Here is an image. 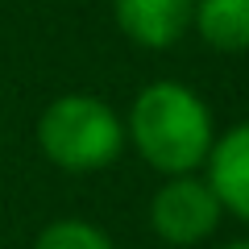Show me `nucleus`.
<instances>
[{"label":"nucleus","instance_id":"obj_1","mask_svg":"<svg viewBox=\"0 0 249 249\" xmlns=\"http://www.w3.org/2000/svg\"><path fill=\"white\" fill-rule=\"evenodd\" d=\"M124 137L137 145V154L158 175L178 178V175H196L208 162L216 124H212V108L204 104L199 91L175 79H158L137 91Z\"/></svg>","mask_w":249,"mask_h":249},{"label":"nucleus","instance_id":"obj_6","mask_svg":"<svg viewBox=\"0 0 249 249\" xmlns=\"http://www.w3.org/2000/svg\"><path fill=\"white\" fill-rule=\"evenodd\" d=\"M191 25L212 50L241 54L249 50V0H196Z\"/></svg>","mask_w":249,"mask_h":249},{"label":"nucleus","instance_id":"obj_5","mask_svg":"<svg viewBox=\"0 0 249 249\" xmlns=\"http://www.w3.org/2000/svg\"><path fill=\"white\" fill-rule=\"evenodd\" d=\"M204 166H208L204 183L212 187L220 208L249 224V121L232 124L229 133L216 137Z\"/></svg>","mask_w":249,"mask_h":249},{"label":"nucleus","instance_id":"obj_4","mask_svg":"<svg viewBox=\"0 0 249 249\" xmlns=\"http://www.w3.org/2000/svg\"><path fill=\"white\" fill-rule=\"evenodd\" d=\"M196 0H112V17L129 42L166 50L191 29Z\"/></svg>","mask_w":249,"mask_h":249},{"label":"nucleus","instance_id":"obj_3","mask_svg":"<svg viewBox=\"0 0 249 249\" xmlns=\"http://www.w3.org/2000/svg\"><path fill=\"white\" fill-rule=\"evenodd\" d=\"M220 199L212 196V187L196 175H178L154 191L150 199V229L158 232L166 245H199L220 229Z\"/></svg>","mask_w":249,"mask_h":249},{"label":"nucleus","instance_id":"obj_2","mask_svg":"<svg viewBox=\"0 0 249 249\" xmlns=\"http://www.w3.org/2000/svg\"><path fill=\"white\" fill-rule=\"evenodd\" d=\"M37 145L58 170L91 175L121 158L124 124L112 112V104H104L100 96L71 91L50 100L46 112L37 116Z\"/></svg>","mask_w":249,"mask_h":249},{"label":"nucleus","instance_id":"obj_8","mask_svg":"<svg viewBox=\"0 0 249 249\" xmlns=\"http://www.w3.org/2000/svg\"><path fill=\"white\" fill-rule=\"evenodd\" d=\"M224 249H249V237H245V241H229Z\"/></svg>","mask_w":249,"mask_h":249},{"label":"nucleus","instance_id":"obj_7","mask_svg":"<svg viewBox=\"0 0 249 249\" xmlns=\"http://www.w3.org/2000/svg\"><path fill=\"white\" fill-rule=\"evenodd\" d=\"M34 249H112L108 232L91 220H79V216H67V220H50L42 232H37Z\"/></svg>","mask_w":249,"mask_h":249}]
</instances>
